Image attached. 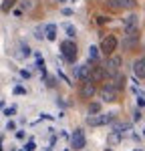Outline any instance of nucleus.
Wrapping results in <instances>:
<instances>
[{
  "instance_id": "obj_1",
  "label": "nucleus",
  "mask_w": 145,
  "mask_h": 151,
  "mask_svg": "<svg viewBox=\"0 0 145 151\" xmlns=\"http://www.w3.org/2000/svg\"><path fill=\"white\" fill-rule=\"evenodd\" d=\"M59 48H60V55H62V58H65L67 63H75V60H77L79 48H77V42H75L72 38H67V40H62Z\"/></svg>"
},
{
  "instance_id": "obj_2",
  "label": "nucleus",
  "mask_w": 145,
  "mask_h": 151,
  "mask_svg": "<svg viewBox=\"0 0 145 151\" xmlns=\"http://www.w3.org/2000/svg\"><path fill=\"white\" fill-rule=\"evenodd\" d=\"M115 121V113H95V115L87 117V123L91 127H101V125H109Z\"/></svg>"
},
{
  "instance_id": "obj_3",
  "label": "nucleus",
  "mask_w": 145,
  "mask_h": 151,
  "mask_svg": "<svg viewBox=\"0 0 145 151\" xmlns=\"http://www.w3.org/2000/svg\"><path fill=\"white\" fill-rule=\"evenodd\" d=\"M117 47H119V40H117V36H115V35L103 36V40H101V52H103L105 57H111V55H115Z\"/></svg>"
},
{
  "instance_id": "obj_4",
  "label": "nucleus",
  "mask_w": 145,
  "mask_h": 151,
  "mask_svg": "<svg viewBox=\"0 0 145 151\" xmlns=\"http://www.w3.org/2000/svg\"><path fill=\"white\" fill-rule=\"evenodd\" d=\"M121 65H123V58L119 55H111L107 57V60L103 63V69L107 70V77H113V75H117L121 70Z\"/></svg>"
},
{
  "instance_id": "obj_5",
  "label": "nucleus",
  "mask_w": 145,
  "mask_h": 151,
  "mask_svg": "<svg viewBox=\"0 0 145 151\" xmlns=\"http://www.w3.org/2000/svg\"><path fill=\"white\" fill-rule=\"evenodd\" d=\"M123 32L125 35H137L139 32V16L137 14H129L123 18Z\"/></svg>"
},
{
  "instance_id": "obj_6",
  "label": "nucleus",
  "mask_w": 145,
  "mask_h": 151,
  "mask_svg": "<svg viewBox=\"0 0 145 151\" xmlns=\"http://www.w3.org/2000/svg\"><path fill=\"white\" fill-rule=\"evenodd\" d=\"M97 95V87H95V81H83L81 83V89H79V97L85 99V101H91L93 97Z\"/></svg>"
},
{
  "instance_id": "obj_7",
  "label": "nucleus",
  "mask_w": 145,
  "mask_h": 151,
  "mask_svg": "<svg viewBox=\"0 0 145 151\" xmlns=\"http://www.w3.org/2000/svg\"><path fill=\"white\" fill-rule=\"evenodd\" d=\"M71 147L77 151H81L87 147V137H85L83 129H75V133L71 135Z\"/></svg>"
},
{
  "instance_id": "obj_8",
  "label": "nucleus",
  "mask_w": 145,
  "mask_h": 151,
  "mask_svg": "<svg viewBox=\"0 0 145 151\" xmlns=\"http://www.w3.org/2000/svg\"><path fill=\"white\" fill-rule=\"evenodd\" d=\"M91 75H93L91 63H83V65H79V67L75 69V79H77V81H89Z\"/></svg>"
},
{
  "instance_id": "obj_9",
  "label": "nucleus",
  "mask_w": 145,
  "mask_h": 151,
  "mask_svg": "<svg viewBox=\"0 0 145 151\" xmlns=\"http://www.w3.org/2000/svg\"><path fill=\"white\" fill-rule=\"evenodd\" d=\"M117 95H119V91H117V89H111V87H107V85L99 91L101 101H105V103H113V101H117Z\"/></svg>"
},
{
  "instance_id": "obj_10",
  "label": "nucleus",
  "mask_w": 145,
  "mask_h": 151,
  "mask_svg": "<svg viewBox=\"0 0 145 151\" xmlns=\"http://www.w3.org/2000/svg\"><path fill=\"white\" fill-rule=\"evenodd\" d=\"M107 4L113 10H131L135 6V0H107Z\"/></svg>"
},
{
  "instance_id": "obj_11",
  "label": "nucleus",
  "mask_w": 145,
  "mask_h": 151,
  "mask_svg": "<svg viewBox=\"0 0 145 151\" xmlns=\"http://www.w3.org/2000/svg\"><path fill=\"white\" fill-rule=\"evenodd\" d=\"M105 85H107V87H111V89H117V91H121V89L125 87V75L117 73V75L109 77V81L105 83Z\"/></svg>"
},
{
  "instance_id": "obj_12",
  "label": "nucleus",
  "mask_w": 145,
  "mask_h": 151,
  "mask_svg": "<svg viewBox=\"0 0 145 151\" xmlns=\"http://www.w3.org/2000/svg\"><path fill=\"white\" fill-rule=\"evenodd\" d=\"M137 45H139V32H137V35H125L123 42H121V47L125 48V50H131V48H135Z\"/></svg>"
},
{
  "instance_id": "obj_13",
  "label": "nucleus",
  "mask_w": 145,
  "mask_h": 151,
  "mask_svg": "<svg viewBox=\"0 0 145 151\" xmlns=\"http://www.w3.org/2000/svg\"><path fill=\"white\" fill-rule=\"evenodd\" d=\"M133 73L137 79H145V57H139L133 63Z\"/></svg>"
},
{
  "instance_id": "obj_14",
  "label": "nucleus",
  "mask_w": 145,
  "mask_h": 151,
  "mask_svg": "<svg viewBox=\"0 0 145 151\" xmlns=\"http://www.w3.org/2000/svg\"><path fill=\"white\" fill-rule=\"evenodd\" d=\"M105 79H107V70L103 69V65H101V67H93V75H91V81L101 83V81H105Z\"/></svg>"
},
{
  "instance_id": "obj_15",
  "label": "nucleus",
  "mask_w": 145,
  "mask_h": 151,
  "mask_svg": "<svg viewBox=\"0 0 145 151\" xmlns=\"http://www.w3.org/2000/svg\"><path fill=\"white\" fill-rule=\"evenodd\" d=\"M57 32H59V28H57V24H47L45 26V35H47V40H57Z\"/></svg>"
},
{
  "instance_id": "obj_16",
  "label": "nucleus",
  "mask_w": 145,
  "mask_h": 151,
  "mask_svg": "<svg viewBox=\"0 0 145 151\" xmlns=\"http://www.w3.org/2000/svg\"><path fill=\"white\" fill-rule=\"evenodd\" d=\"M121 141H123V133H119V131H111L107 137V143L109 145H119Z\"/></svg>"
},
{
  "instance_id": "obj_17",
  "label": "nucleus",
  "mask_w": 145,
  "mask_h": 151,
  "mask_svg": "<svg viewBox=\"0 0 145 151\" xmlns=\"http://www.w3.org/2000/svg\"><path fill=\"white\" fill-rule=\"evenodd\" d=\"M99 52H101V47H89V63L99 60Z\"/></svg>"
},
{
  "instance_id": "obj_18",
  "label": "nucleus",
  "mask_w": 145,
  "mask_h": 151,
  "mask_svg": "<svg viewBox=\"0 0 145 151\" xmlns=\"http://www.w3.org/2000/svg\"><path fill=\"white\" fill-rule=\"evenodd\" d=\"M62 28H65V32H67V36H69V38H75V36H77V28H75L72 24H65Z\"/></svg>"
},
{
  "instance_id": "obj_19",
  "label": "nucleus",
  "mask_w": 145,
  "mask_h": 151,
  "mask_svg": "<svg viewBox=\"0 0 145 151\" xmlns=\"http://www.w3.org/2000/svg\"><path fill=\"white\" fill-rule=\"evenodd\" d=\"M20 50H22V52H20V57H24V58H28L30 57V55H34V52H32V50H30V47H28V45H20Z\"/></svg>"
},
{
  "instance_id": "obj_20",
  "label": "nucleus",
  "mask_w": 145,
  "mask_h": 151,
  "mask_svg": "<svg viewBox=\"0 0 145 151\" xmlns=\"http://www.w3.org/2000/svg\"><path fill=\"white\" fill-rule=\"evenodd\" d=\"M14 2H16V0H4V2H2V6H0V10H2V12H8V10H12Z\"/></svg>"
},
{
  "instance_id": "obj_21",
  "label": "nucleus",
  "mask_w": 145,
  "mask_h": 151,
  "mask_svg": "<svg viewBox=\"0 0 145 151\" xmlns=\"http://www.w3.org/2000/svg\"><path fill=\"white\" fill-rule=\"evenodd\" d=\"M95 113H101V103H91L89 105V115H95Z\"/></svg>"
},
{
  "instance_id": "obj_22",
  "label": "nucleus",
  "mask_w": 145,
  "mask_h": 151,
  "mask_svg": "<svg viewBox=\"0 0 145 151\" xmlns=\"http://www.w3.org/2000/svg\"><path fill=\"white\" fill-rule=\"evenodd\" d=\"M14 113H16V107H6V109H4V115L6 117H12Z\"/></svg>"
},
{
  "instance_id": "obj_23",
  "label": "nucleus",
  "mask_w": 145,
  "mask_h": 151,
  "mask_svg": "<svg viewBox=\"0 0 145 151\" xmlns=\"http://www.w3.org/2000/svg\"><path fill=\"white\" fill-rule=\"evenodd\" d=\"M14 95H26V89L18 85V87H14Z\"/></svg>"
},
{
  "instance_id": "obj_24",
  "label": "nucleus",
  "mask_w": 145,
  "mask_h": 151,
  "mask_svg": "<svg viewBox=\"0 0 145 151\" xmlns=\"http://www.w3.org/2000/svg\"><path fill=\"white\" fill-rule=\"evenodd\" d=\"M24 149H26V151H34V149H36L34 141H28V143H26V145H24Z\"/></svg>"
},
{
  "instance_id": "obj_25",
  "label": "nucleus",
  "mask_w": 145,
  "mask_h": 151,
  "mask_svg": "<svg viewBox=\"0 0 145 151\" xmlns=\"http://www.w3.org/2000/svg\"><path fill=\"white\" fill-rule=\"evenodd\" d=\"M97 22L105 24V22H109V18H107V16H103V14H99V16H97Z\"/></svg>"
},
{
  "instance_id": "obj_26",
  "label": "nucleus",
  "mask_w": 145,
  "mask_h": 151,
  "mask_svg": "<svg viewBox=\"0 0 145 151\" xmlns=\"http://www.w3.org/2000/svg\"><path fill=\"white\" fill-rule=\"evenodd\" d=\"M57 77H59V79H62V81H65V83H69V85H71V81L67 79V75H65L62 70H59V73H57Z\"/></svg>"
},
{
  "instance_id": "obj_27",
  "label": "nucleus",
  "mask_w": 145,
  "mask_h": 151,
  "mask_svg": "<svg viewBox=\"0 0 145 151\" xmlns=\"http://www.w3.org/2000/svg\"><path fill=\"white\" fill-rule=\"evenodd\" d=\"M16 129V123L14 121H8V125H6V131H14Z\"/></svg>"
},
{
  "instance_id": "obj_28",
  "label": "nucleus",
  "mask_w": 145,
  "mask_h": 151,
  "mask_svg": "<svg viewBox=\"0 0 145 151\" xmlns=\"http://www.w3.org/2000/svg\"><path fill=\"white\" fill-rule=\"evenodd\" d=\"M62 14H65V16H72V8H62Z\"/></svg>"
},
{
  "instance_id": "obj_29",
  "label": "nucleus",
  "mask_w": 145,
  "mask_h": 151,
  "mask_svg": "<svg viewBox=\"0 0 145 151\" xmlns=\"http://www.w3.org/2000/svg\"><path fill=\"white\" fill-rule=\"evenodd\" d=\"M20 77L22 79H30V70H20Z\"/></svg>"
},
{
  "instance_id": "obj_30",
  "label": "nucleus",
  "mask_w": 145,
  "mask_h": 151,
  "mask_svg": "<svg viewBox=\"0 0 145 151\" xmlns=\"http://www.w3.org/2000/svg\"><path fill=\"white\" fill-rule=\"evenodd\" d=\"M16 137H18V139H24L26 135H24V131H16Z\"/></svg>"
},
{
  "instance_id": "obj_31",
  "label": "nucleus",
  "mask_w": 145,
  "mask_h": 151,
  "mask_svg": "<svg viewBox=\"0 0 145 151\" xmlns=\"http://www.w3.org/2000/svg\"><path fill=\"white\" fill-rule=\"evenodd\" d=\"M50 2H55V4H59V2H65V0H50Z\"/></svg>"
},
{
  "instance_id": "obj_32",
  "label": "nucleus",
  "mask_w": 145,
  "mask_h": 151,
  "mask_svg": "<svg viewBox=\"0 0 145 151\" xmlns=\"http://www.w3.org/2000/svg\"><path fill=\"white\" fill-rule=\"evenodd\" d=\"M0 151H2V139H0Z\"/></svg>"
},
{
  "instance_id": "obj_33",
  "label": "nucleus",
  "mask_w": 145,
  "mask_h": 151,
  "mask_svg": "<svg viewBox=\"0 0 145 151\" xmlns=\"http://www.w3.org/2000/svg\"><path fill=\"white\" fill-rule=\"evenodd\" d=\"M135 151H139V149H135Z\"/></svg>"
}]
</instances>
